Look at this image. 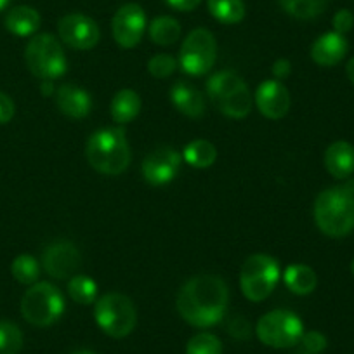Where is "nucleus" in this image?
<instances>
[{
  "instance_id": "bb28decb",
  "label": "nucleus",
  "mask_w": 354,
  "mask_h": 354,
  "mask_svg": "<svg viewBox=\"0 0 354 354\" xmlns=\"http://www.w3.org/2000/svg\"><path fill=\"white\" fill-rule=\"evenodd\" d=\"M252 104H254V97H252L248 85H245L240 91H236L233 96L224 100L223 103L217 106V110H221V113H224L226 117L234 118V120H241V118H245L247 115H250Z\"/></svg>"
},
{
  "instance_id": "4468645a",
  "label": "nucleus",
  "mask_w": 354,
  "mask_h": 354,
  "mask_svg": "<svg viewBox=\"0 0 354 354\" xmlns=\"http://www.w3.org/2000/svg\"><path fill=\"white\" fill-rule=\"evenodd\" d=\"M254 103L257 110L270 120H281L290 111V93L281 84V80H264L254 94Z\"/></svg>"
},
{
  "instance_id": "9b49d317",
  "label": "nucleus",
  "mask_w": 354,
  "mask_h": 354,
  "mask_svg": "<svg viewBox=\"0 0 354 354\" xmlns=\"http://www.w3.org/2000/svg\"><path fill=\"white\" fill-rule=\"evenodd\" d=\"M148 28V19H146L145 9L139 4H125L115 12L113 21H111V32L113 39L122 49H134L141 42Z\"/></svg>"
},
{
  "instance_id": "423d86ee",
  "label": "nucleus",
  "mask_w": 354,
  "mask_h": 354,
  "mask_svg": "<svg viewBox=\"0 0 354 354\" xmlns=\"http://www.w3.org/2000/svg\"><path fill=\"white\" fill-rule=\"evenodd\" d=\"M94 319L108 337L124 339L134 332L138 325V311L127 295L111 292L96 301Z\"/></svg>"
},
{
  "instance_id": "4be33fe9",
  "label": "nucleus",
  "mask_w": 354,
  "mask_h": 354,
  "mask_svg": "<svg viewBox=\"0 0 354 354\" xmlns=\"http://www.w3.org/2000/svg\"><path fill=\"white\" fill-rule=\"evenodd\" d=\"M141 97H139V94L136 91H132V88H122V91H118L115 94L113 100H111V118H113V122H117L120 125L129 124V122H132L138 117L139 111H141Z\"/></svg>"
},
{
  "instance_id": "72a5a7b5",
  "label": "nucleus",
  "mask_w": 354,
  "mask_h": 354,
  "mask_svg": "<svg viewBox=\"0 0 354 354\" xmlns=\"http://www.w3.org/2000/svg\"><path fill=\"white\" fill-rule=\"evenodd\" d=\"M333 32L340 33V35H346L347 32H351L354 26V15L349 9H340L333 16Z\"/></svg>"
},
{
  "instance_id": "0eeeda50",
  "label": "nucleus",
  "mask_w": 354,
  "mask_h": 354,
  "mask_svg": "<svg viewBox=\"0 0 354 354\" xmlns=\"http://www.w3.org/2000/svg\"><path fill=\"white\" fill-rule=\"evenodd\" d=\"M280 277L281 271L277 259L266 254L250 255L241 266V294L250 302L264 301L273 294Z\"/></svg>"
},
{
  "instance_id": "e433bc0d",
  "label": "nucleus",
  "mask_w": 354,
  "mask_h": 354,
  "mask_svg": "<svg viewBox=\"0 0 354 354\" xmlns=\"http://www.w3.org/2000/svg\"><path fill=\"white\" fill-rule=\"evenodd\" d=\"M169 8L176 9V11L181 12H189L195 11L200 4H202V0H163Z\"/></svg>"
},
{
  "instance_id": "393cba45",
  "label": "nucleus",
  "mask_w": 354,
  "mask_h": 354,
  "mask_svg": "<svg viewBox=\"0 0 354 354\" xmlns=\"http://www.w3.org/2000/svg\"><path fill=\"white\" fill-rule=\"evenodd\" d=\"M183 158L186 160L188 165L195 167V169H209L216 163L217 149L207 139H195L189 145H186Z\"/></svg>"
},
{
  "instance_id": "f03ea898",
  "label": "nucleus",
  "mask_w": 354,
  "mask_h": 354,
  "mask_svg": "<svg viewBox=\"0 0 354 354\" xmlns=\"http://www.w3.org/2000/svg\"><path fill=\"white\" fill-rule=\"evenodd\" d=\"M85 155L94 170L103 176H120L129 169L132 160L125 132L122 129H101L91 134Z\"/></svg>"
},
{
  "instance_id": "4c0bfd02",
  "label": "nucleus",
  "mask_w": 354,
  "mask_h": 354,
  "mask_svg": "<svg viewBox=\"0 0 354 354\" xmlns=\"http://www.w3.org/2000/svg\"><path fill=\"white\" fill-rule=\"evenodd\" d=\"M271 71H273L277 80H283V78H287L292 73V63L288 59H278L273 63Z\"/></svg>"
},
{
  "instance_id": "2f4dec72",
  "label": "nucleus",
  "mask_w": 354,
  "mask_h": 354,
  "mask_svg": "<svg viewBox=\"0 0 354 354\" xmlns=\"http://www.w3.org/2000/svg\"><path fill=\"white\" fill-rule=\"evenodd\" d=\"M177 59L170 54H156L148 61V71L153 78H167L176 71Z\"/></svg>"
},
{
  "instance_id": "39448f33",
  "label": "nucleus",
  "mask_w": 354,
  "mask_h": 354,
  "mask_svg": "<svg viewBox=\"0 0 354 354\" xmlns=\"http://www.w3.org/2000/svg\"><path fill=\"white\" fill-rule=\"evenodd\" d=\"M64 313V297L56 285L49 281H37L21 299V315L30 325L46 326L54 325Z\"/></svg>"
},
{
  "instance_id": "412c9836",
  "label": "nucleus",
  "mask_w": 354,
  "mask_h": 354,
  "mask_svg": "<svg viewBox=\"0 0 354 354\" xmlns=\"http://www.w3.org/2000/svg\"><path fill=\"white\" fill-rule=\"evenodd\" d=\"M283 281L295 295H309L318 287V277L308 264H292L283 271Z\"/></svg>"
},
{
  "instance_id": "7ed1b4c3",
  "label": "nucleus",
  "mask_w": 354,
  "mask_h": 354,
  "mask_svg": "<svg viewBox=\"0 0 354 354\" xmlns=\"http://www.w3.org/2000/svg\"><path fill=\"white\" fill-rule=\"evenodd\" d=\"M315 223L323 234L344 238L354 231V195L342 186L328 188L315 200Z\"/></svg>"
},
{
  "instance_id": "ea45409f",
  "label": "nucleus",
  "mask_w": 354,
  "mask_h": 354,
  "mask_svg": "<svg viewBox=\"0 0 354 354\" xmlns=\"http://www.w3.org/2000/svg\"><path fill=\"white\" fill-rule=\"evenodd\" d=\"M346 75H347V78L351 80V84L354 85V57H351L349 63L346 64Z\"/></svg>"
},
{
  "instance_id": "473e14b6",
  "label": "nucleus",
  "mask_w": 354,
  "mask_h": 354,
  "mask_svg": "<svg viewBox=\"0 0 354 354\" xmlns=\"http://www.w3.org/2000/svg\"><path fill=\"white\" fill-rule=\"evenodd\" d=\"M302 347L308 354H319L326 349V337L323 335L322 332H316V330H311V332H304L301 339Z\"/></svg>"
},
{
  "instance_id": "a878e982",
  "label": "nucleus",
  "mask_w": 354,
  "mask_h": 354,
  "mask_svg": "<svg viewBox=\"0 0 354 354\" xmlns=\"http://www.w3.org/2000/svg\"><path fill=\"white\" fill-rule=\"evenodd\" d=\"M278 2L287 15L302 21L318 18L328 6V0H278Z\"/></svg>"
},
{
  "instance_id": "1a4fd4ad",
  "label": "nucleus",
  "mask_w": 354,
  "mask_h": 354,
  "mask_svg": "<svg viewBox=\"0 0 354 354\" xmlns=\"http://www.w3.org/2000/svg\"><path fill=\"white\" fill-rule=\"evenodd\" d=\"M217 59V42L210 30L196 28L188 33L179 50L177 64L192 77L209 73Z\"/></svg>"
},
{
  "instance_id": "c85d7f7f",
  "label": "nucleus",
  "mask_w": 354,
  "mask_h": 354,
  "mask_svg": "<svg viewBox=\"0 0 354 354\" xmlns=\"http://www.w3.org/2000/svg\"><path fill=\"white\" fill-rule=\"evenodd\" d=\"M11 273L15 280L21 285H33L39 281L40 264L33 255L21 254L12 261Z\"/></svg>"
},
{
  "instance_id": "c9c22d12",
  "label": "nucleus",
  "mask_w": 354,
  "mask_h": 354,
  "mask_svg": "<svg viewBox=\"0 0 354 354\" xmlns=\"http://www.w3.org/2000/svg\"><path fill=\"white\" fill-rule=\"evenodd\" d=\"M16 106L15 101L8 96L6 93L0 91V125H6L15 118Z\"/></svg>"
},
{
  "instance_id": "aec40b11",
  "label": "nucleus",
  "mask_w": 354,
  "mask_h": 354,
  "mask_svg": "<svg viewBox=\"0 0 354 354\" xmlns=\"http://www.w3.org/2000/svg\"><path fill=\"white\" fill-rule=\"evenodd\" d=\"M245 85L247 84H245V80L236 73V71L223 70L214 73L212 77L207 80V94H209L210 101H212L216 106H219L224 100L233 96L236 91H240Z\"/></svg>"
},
{
  "instance_id": "b1692460",
  "label": "nucleus",
  "mask_w": 354,
  "mask_h": 354,
  "mask_svg": "<svg viewBox=\"0 0 354 354\" xmlns=\"http://www.w3.org/2000/svg\"><path fill=\"white\" fill-rule=\"evenodd\" d=\"M149 39L156 46H174L181 37V25L172 16H158L148 26Z\"/></svg>"
},
{
  "instance_id": "f3484780",
  "label": "nucleus",
  "mask_w": 354,
  "mask_h": 354,
  "mask_svg": "<svg viewBox=\"0 0 354 354\" xmlns=\"http://www.w3.org/2000/svg\"><path fill=\"white\" fill-rule=\"evenodd\" d=\"M170 101L177 111L189 118H202L205 115V97L195 85L179 80L170 88Z\"/></svg>"
},
{
  "instance_id": "9d476101",
  "label": "nucleus",
  "mask_w": 354,
  "mask_h": 354,
  "mask_svg": "<svg viewBox=\"0 0 354 354\" xmlns=\"http://www.w3.org/2000/svg\"><path fill=\"white\" fill-rule=\"evenodd\" d=\"M57 33L63 44L75 50L94 49L101 39V30L97 23L80 12L63 16L57 23Z\"/></svg>"
},
{
  "instance_id": "cd10ccee",
  "label": "nucleus",
  "mask_w": 354,
  "mask_h": 354,
  "mask_svg": "<svg viewBox=\"0 0 354 354\" xmlns=\"http://www.w3.org/2000/svg\"><path fill=\"white\" fill-rule=\"evenodd\" d=\"M68 295L77 304L91 306L97 301V283L85 274H75L68 280Z\"/></svg>"
},
{
  "instance_id": "6e6552de",
  "label": "nucleus",
  "mask_w": 354,
  "mask_h": 354,
  "mask_svg": "<svg viewBox=\"0 0 354 354\" xmlns=\"http://www.w3.org/2000/svg\"><path fill=\"white\" fill-rule=\"evenodd\" d=\"M255 335L264 346L288 349L301 342L304 335V323L288 309H273L261 316L255 325Z\"/></svg>"
},
{
  "instance_id": "20e7f679",
  "label": "nucleus",
  "mask_w": 354,
  "mask_h": 354,
  "mask_svg": "<svg viewBox=\"0 0 354 354\" xmlns=\"http://www.w3.org/2000/svg\"><path fill=\"white\" fill-rule=\"evenodd\" d=\"M28 70L40 80H56L68 70V61L59 40L50 33H39L30 39L25 49Z\"/></svg>"
},
{
  "instance_id": "a211bd4d",
  "label": "nucleus",
  "mask_w": 354,
  "mask_h": 354,
  "mask_svg": "<svg viewBox=\"0 0 354 354\" xmlns=\"http://www.w3.org/2000/svg\"><path fill=\"white\" fill-rule=\"evenodd\" d=\"M325 169L335 179L346 181L354 174V146L347 141H335L325 151Z\"/></svg>"
},
{
  "instance_id": "6ab92c4d",
  "label": "nucleus",
  "mask_w": 354,
  "mask_h": 354,
  "mask_svg": "<svg viewBox=\"0 0 354 354\" xmlns=\"http://www.w3.org/2000/svg\"><path fill=\"white\" fill-rule=\"evenodd\" d=\"M40 23L42 18L39 11L30 6H16L6 15L4 19L6 30L16 37H33L39 32Z\"/></svg>"
},
{
  "instance_id": "f704fd0d",
  "label": "nucleus",
  "mask_w": 354,
  "mask_h": 354,
  "mask_svg": "<svg viewBox=\"0 0 354 354\" xmlns=\"http://www.w3.org/2000/svg\"><path fill=\"white\" fill-rule=\"evenodd\" d=\"M227 333L238 340L250 339L252 335L250 323H248L245 318H241V316H234V318L230 322V325H227Z\"/></svg>"
},
{
  "instance_id": "7c9ffc66",
  "label": "nucleus",
  "mask_w": 354,
  "mask_h": 354,
  "mask_svg": "<svg viewBox=\"0 0 354 354\" xmlns=\"http://www.w3.org/2000/svg\"><path fill=\"white\" fill-rule=\"evenodd\" d=\"M23 333L12 322H0V354H19Z\"/></svg>"
},
{
  "instance_id": "58836bf2",
  "label": "nucleus",
  "mask_w": 354,
  "mask_h": 354,
  "mask_svg": "<svg viewBox=\"0 0 354 354\" xmlns=\"http://www.w3.org/2000/svg\"><path fill=\"white\" fill-rule=\"evenodd\" d=\"M40 91H42V94L46 97L53 96V94L56 93V88H54V82L53 80H42V84H40Z\"/></svg>"
},
{
  "instance_id": "f257e3e1",
  "label": "nucleus",
  "mask_w": 354,
  "mask_h": 354,
  "mask_svg": "<svg viewBox=\"0 0 354 354\" xmlns=\"http://www.w3.org/2000/svg\"><path fill=\"white\" fill-rule=\"evenodd\" d=\"M230 288L216 274H196L181 287L176 299L177 313L196 328H210L226 316Z\"/></svg>"
},
{
  "instance_id": "ddd939ff",
  "label": "nucleus",
  "mask_w": 354,
  "mask_h": 354,
  "mask_svg": "<svg viewBox=\"0 0 354 354\" xmlns=\"http://www.w3.org/2000/svg\"><path fill=\"white\" fill-rule=\"evenodd\" d=\"M181 169V155L170 146L155 149L142 160L141 172L151 186H165L176 179Z\"/></svg>"
},
{
  "instance_id": "c756f323",
  "label": "nucleus",
  "mask_w": 354,
  "mask_h": 354,
  "mask_svg": "<svg viewBox=\"0 0 354 354\" xmlns=\"http://www.w3.org/2000/svg\"><path fill=\"white\" fill-rule=\"evenodd\" d=\"M186 354H223V342L210 332H200L186 344Z\"/></svg>"
},
{
  "instance_id": "79ce46f5",
  "label": "nucleus",
  "mask_w": 354,
  "mask_h": 354,
  "mask_svg": "<svg viewBox=\"0 0 354 354\" xmlns=\"http://www.w3.org/2000/svg\"><path fill=\"white\" fill-rule=\"evenodd\" d=\"M71 354H94L93 351H87V349H80V351H73Z\"/></svg>"
},
{
  "instance_id": "2eb2a0df",
  "label": "nucleus",
  "mask_w": 354,
  "mask_h": 354,
  "mask_svg": "<svg viewBox=\"0 0 354 354\" xmlns=\"http://www.w3.org/2000/svg\"><path fill=\"white\" fill-rule=\"evenodd\" d=\"M347 50H349V44H347L346 35H340L337 32H326L313 42L311 59L318 66L330 68L339 64L346 57Z\"/></svg>"
},
{
  "instance_id": "f8f14e48",
  "label": "nucleus",
  "mask_w": 354,
  "mask_h": 354,
  "mask_svg": "<svg viewBox=\"0 0 354 354\" xmlns=\"http://www.w3.org/2000/svg\"><path fill=\"white\" fill-rule=\"evenodd\" d=\"M82 264V255L75 243L68 240H57L47 245L42 254V266L49 277L56 280H70L75 277Z\"/></svg>"
},
{
  "instance_id": "dca6fc26",
  "label": "nucleus",
  "mask_w": 354,
  "mask_h": 354,
  "mask_svg": "<svg viewBox=\"0 0 354 354\" xmlns=\"http://www.w3.org/2000/svg\"><path fill=\"white\" fill-rule=\"evenodd\" d=\"M56 104L63 115L80 120L93 110V97L78 85L64 84L56 91Z\"/></svg>"
},
{
  "instance_id": "a19ab883",
  "label": "nucleus",
  "mask_w": 354,
  "mask_h": 354,
  "mask_svg": "<svg viewBox=\"0 0 354 354\" xmlns=\"http://www.w3.org/2000/svg\"><path fill=\"white\" fill-rule=\"evenodd\" d=\"M9 4H11V0H0V11H4Z\"/></svg>"
},
{
  "instance_id": "37998d69",
  "label": "nucleus",
  "mask_w": 354,
  "mask_h": 354,
  "mask_svg": "<svg viewBox=\"0 0 354 354\" xmlns=\"http://www.w3.org/2000/svg\"><path fill=\"white\" fill-rule=\"evenodd\" d=\"M351 273H353V277H354V261H353V264H351Z\"/></svg>"
},
{
  "instance_id": "5701e85b",
  "label": "nucleus",
  "mask_w": 354,
  "mask_h": 354,
  "mask_svg": "<svg viewBox=\"0 0 354 354\" xmlns=\"http://www.w3.org/2000/svg\"><path fill=\"white\" fill-rule=\"evenodd\" d=\"M207 8L212 18L223 25H238L247 15L243 0H207Z\"/></svg>"
}]
</instances>
